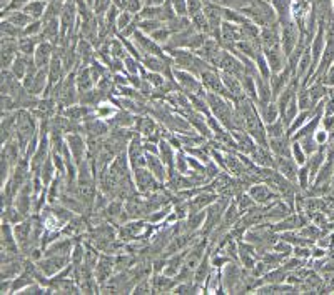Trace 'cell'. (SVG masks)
Wrapping results in <instances>:
<instances>
[{
	"instance_id": "cell-51",
	"label": "cell",
	"mask_w": 334,
	"mask_h": 295,
	"mask_svg": "<svg viewBox=\"0 0 334 295\" xmlns=\"http://www.w3.org/2000/svg\"><path fill=\"white\" fill-rule=\"evenodd\" d=\"M292 255L307 262V258H312V248H311V245H296Z\"/></svg>"
},
{
	"instance_id": "cell-10",
	"label": "cell",
	"mask_w": 334,
	"mask_h": 295,
	"mask_svg": "<svg viewBox=\"0 0 334 295\" xmlns=\"http://www.w3.org/2000/svg\"><path fill=\"white\" fill-rule=\"evenodd\" d=\"M301 30H297V25L294 22L281 25V47H283L286 57H289L294 52L301 40Z\"/></svg>"
},
{
	"instance_id": "cell-2",
	"label": "cell",
	"mask_w": 334,
	"mask_h": 295,
	"mask_svg": "<svg viewBox=\"0 0 334 295\" xmlns=\"http://www.w3.org/2000/svg\"><path fill=\"white\" fill-rule=\"evenodd\" d=\"M134 184L142 195H149L152 192H159L164 189V184L150 172L147 167H137L132 170Z\"/></svg>"
},
{
	"instance_id": "cell-39",
	"label": "cell",
	"mask_w": 334,
	"mask_h": 295,
	"mask_svg": "<svg viewBox=\"0 0 334 295\" xmlns=\"http://www.w3.org/2000/svg\"><path fill=\"white\" fill-rule=\"evenodd\" d=\"M266 132H268V137H269V138H276V137H283V135H286L288 128H286L284 122H283V118L279 117L276 122L268 123V125H266Z\"/></svg>"
},
{
	"instance_id": "cell-7",
	"label": "cell",
	"mask_w": 334,
	"mask_h": 295,
	"mask_svg": "<svg viewBox=\"0 0 334 295\" xmlns=\"http://www.w3.org/2000/svg\"><path fill=\"white\" fill-rule=\"evenodd\" d=\"M216 69L227 72V74H231V75H236V77H239V79H242V75L247 74L244 62L239 59L237 55H234L232 52H229L226 49H222L221 55H219Z\"/></svg>"
},
{
	"instance_id": "cell-26",
	"label": "cell",
	"mask_w": 334,
	"mask_h": 295,
	"mask_svg": "<svg viewBox=\"0 0 334 295\" xmlns=\"http://www.w3.org/2000/svg\"><path fill=\"white\" fill-rule=\"evenodd\" d=\"M106 100H109V95L104 94L102 90H99L97 87H94V89H91V90L80 92V95H79V103L87 105V107H94V108H96L97 105H101V103Z\"/></svg>"
},
{
	"instance_id": "cell-31",
	"label": "cell",
	"mask_w": 334,
	"mask_h": 295,
	"mask_svg": "<svg viewBox=\"0 0 334 295\" xmlns=\"http://www.w3.org/2000/svg\"><path fill=\"white\" fill-rule=\"evenodd\" d=\"M39 175H40V177H42V182H44V185H45V187H49L52 180L55 179V175H57V170H55L54 160H52V154H50V157L45 160V164L42 165V169H40Z\"/></svg>"
},
{
	"instance_id": "cell-45",
	"label": "cell",
	"mask_w": 334,
	"mask_h": 295,
	"mask_svg": "<svg viewBox=\"0 0 334 295\" xmlns=\"http://www.w3.org/2000/svg\"><path fill=\"white\" fill-rule=\"evenodd\" d=\"M124 65L125 70H127L129 75H140V67H142V62L137 60L132 55H127L124 59Z\"/></svg>"
},
{
	"instance_id": "cell-24",
	"label": "cell",
	"mask_w": 334,
	"mask_h": 295,
	"mask_svg": "<svg viewBox=\"0 0 334 295\" xmlns=\"http://www.w3.org/2000/svg\"><path fill=\"white\" fill-rule=\"evenodd\" d=\"M174 150L176 149L172 147L171 143L165 140V138H160V142H159V155H160V159H162V162L165 164L169 175L176 172V152H174ZM169 175H167V177H169Z\"/></svg>"
},
{
	"instance_id": "cell-57",
	"label": "cell",
	"mask_w": 334,
	"mask_h": 295,
	"mask_svg": "<svg viewBox=\"0 0 334 295\" xmlns=\"http://www.w3.org/2000/svg\"><path fill=\"white\" fill-rule=\"evenodd\" d=\"M130 20H132V17H130V14H121V15H119V17H117V27L121 29V30H124L129 24H132V22H130Z\"/></svg>"
},
{
	"instance_id": "cell-9",
	"label": "cell",
	"mask_w": 334,
	"mask_h": 295,
	"mask_svg": "<svg viewBox=\"0 0 334 295\" xmlns=\"http://www.w3.org/2000/svg\"><path fill=\"white\" fill-rule=\"evenodd\" d=\"M72 263V258L70 257H65V255H44L37 262V267L42 273H45L47 277H54L57 275L60 270H64V268Z\"/></svg>"
},
{
	"instance_id": "cell-11",
	"label": "cell",
	"mask_w": 334,
	"mask_h": 295,
	"mask_svg": "<svg viewBox=\"0 0 334 295\" xmlns=\"http://www.w3.org/2000/svg\"><path fill=\"white\" fill-rule=\"evenodd\" d=\"M114 273H116V255L101 253L99 262L96 265V270H94V277H96V280L99 282V285L106 283Z\"/></svg>"
},
{
	"instance_id": "cell-22",
	"label": "cell",
	"mask_w": 334,
	"mask_h": 295,
	"mask_svg": "<svg viewBox=\"0 0 334 295\" xmlns=\"http://www.w3.org/2000/svg\"><path fill=\"white\" fill-rule=\"evenodd\" d=\"M271 152H273L276 157L279 155H284V157H292V138L288 135L283 137H276V138H269V145Z\"/></svg>"
},
{
	"instance_id": "cell-46",
	"label": "cell",
	"mask_w": 334,
	"mask_h": 295,
	"mask_svg": "<svg viewBox=\"0 0 334 295\" xmlns=\"http://www.w3.org/2000/svg\"><path fill=\"white\" fill-rule=\"evenodd\" d=\"M273 250L278 252L279 255H283L284 258H288L292 255V252H294V247H292V244H289V242H286L283 239H278L276 240V244L273 245Z\"/></svg>"
},
{
	"instance_id": "cell-43",
	"label": "cell",
	"mask_w": 334,
	"mask_h": 295,
	"mask_svg": "<svg viewBox=\"0 0 334 295\" xmlns=\"http://www.w3.org/2000/svg\"><path fill=\"white\" fill-rule=\"evenodd\" d=\"M24 10L27 12L32 19H39L45 10V4L40 2V0H34V2H29L24 5Z\"/></svg>"
},
{
	"instance_id": "cell-58",
	"label": "cell",
	"mask_w": 334,
	"mask_h": 295,
	"mask_svg": "<svg viewBox=\"0 0 334 295\" xmlns=\"http://www.w3.org/2000/svg\"><path fill=\"white\" fill-rule=\"evenodd\" d=\"M324 115H334V95H329L324 102Z\"/></svg>"
},
{
	"instance_id": "cell-27",
	"label": "cell",
	"mask_w": 334,
	"mask_h": 295,
	"mask_svg": "<svg viewBox=\"0 0 334 295\" xmlns=\"http://www.w3.org/2000/svg\"><path fill=\"white\" fill-rule=\"evenodd\" d=\"M212 270H214V267H212V262H211V252L207 250L204 258H202L201 263H199V267L196 268L192 282H196L197 285H201L202 288H204V282L207 280V277L212 273Z\"/></svg>"
},
{
	"instance_id": "cell-30",
	"label": "cell",
	"mask_w": 334,
	"mask_h": 295,
	"mask_svg": "<svg viewBox=\"0 0 334 295\" xmlns=\"http://www.w3.org/2000/svg\"><path fill=\"white\" fill-rule=\"evenodd\" d=\"M184 220H186V232H201L202 225L206 222V210L192 212Z\"/></svg>"
},
{
	"instance_id": "cell-3",
	"label": "cell",
	"mask_w": 334,
	"mask_h": 295,
	"mask_svg": "<svg viewBox=\"0 0 334 295\" xmlns=\"http://www.w3.org/2000/svg\"><path fill=\"white\" fill-rule=\"evenodd\" d=\"M172 72H174V80L177 82V85L181 87V90L187 95H206L207 90L202 85L201 79L197 75H194L192 72L187 70H181V69H174L172 67Z\"/></svg>"
},
{
	"instance_id": "cell-32",
	"label": "cell",
	"mask_w": 334,
	"mask_h": 295,
	"mask_svg": "<svg viewBox=\"0 0 334 295\" xmlns=\"http://www.w3.org/2000/svg\"><path fill=\"white\" fill-rule=\"evenodd\" d=\"M297 103H299L301 110H314L316 108L314 103H312V97L307 85H301L299 90H297Z\"/></svg>"
},
{
	"instance_id": "cell-59",
	"label": "cell",
	"mask_w": 334,
	"mask_h": 295,
	"mask_svg": "<svg viewBox=\"0 0 334 295\" xmlns=\"http://www.w3.org/2000/svg\"><path fill=\"white\" fill-rule=\"evenodd\" d=\"M125 7L129 9V12H139L140 0H127V5H125Z\"/></svg>"
},
{
	"instance_id": "cell-13",
	"label": "cell",
	"mask_w": 334,
	"mask_h": 295,
	"mask_svg": "<svg viewBox=\"0 0 334 295\" xmlns=\"http://www.w3.org/2000/svg\"><path fill=\"white\" fill-rule=\"evenodd\" d=\"M67 145H69L70 154L77 165H80L87 159V138L84 137V133H69L67 135Z\"/></svg>"
},
{
	"instance_id": "cell-16",
	"label": "cell",
	"mask_w": 334,
	"mask_h": 295,
	"mask_svg": "<svg viewBox=\"0 0 334 295\" xmlns=\"http://www.w3.org/2000/svg\"><path fill=\"white\" fill-rule=\"evenodd\" d=\"M299 167L301 165L297 164L292 157H284V155L276 157V167L274 169H278L286 179H289L291 182H294L296 185H297V174H299Z\"/></svg>"
},
{
	"instance_id": "cell-54",
	"label": "cell",
	"mask_w": 334,
	"mask_h": 295,
	"mask_svg": "<svg viewBox=\"0 0 334 295\" xmlns=\"http://www.w3.org/2000/svg\"><path fill=\"white\" fill-rule=\"evenodd\" d=\"M201 9H202V2H201V0H187V14H189V15L199 14Z\"/></svg>"
},
{
	"instance_id": "cell-52",
	"label": "cell",
	"mask_w": 334,
	"mask_h": 295,
	"mask_svg": "<svg viewBox=\"0 0 334 295\" xmlns=\"http://www.w3.org/2000/svg\"><path fill=\"white\" fill-rule=\"evenodd\" d=\"M314 138L319 145H327V142H329V138H331V133L327 132L324 127H321L319 130L314 133Z\"/></svg>"
},
{
	"instance_id": "cell-8",
	"label": "cell",
	"mask_w": 334,
	"mask_h": 295,
	"mask_svg": "<svg viewBox=\"0 0 334 295\" xmlns=\"http://www.w3.org/2000/svg\"><path fill=\"white\" fill-rule=\"evenodd\" d=\"M134 44L137 45L139 50L142 52V55H159L164 57V59H171L169 54H165V49L160 47V44H157L152 37H147L142 30H135L132 35Z\"/></svg>"
},
{
	"instance_id": "cell-50",
	"label": "cell",
	"mask_w": 334,
	"mask_h": 295,
	"mask_svg": "<svg viewBox=\"0 0 334 295\" xmlns=\"http://www.w3.org/2000/svg\"><path fill=\"white\" fill-rule=\"evenodd\" d=\"M150 277H152V275H150ZM150 277H145V278H142V280H139L137 283H135L132 293H137V295L152 293V280H150Z\"/></svg>"
},
{
	"instance_id": "cell-21",
	"label": "cell",
	"mask_w": 334,
	"mask_h": 295,
	"mask_svg": "<svg viewBox=\"0 0 334 295\" xmlns=\"http://www.w3.org/2000/svg\"><path fill=\"white\" fill-rule=\"evenodd\" d=\"M249 157L259 167H276V155L271 152L269 147L258 145L249 154Z\"/></svg>"
},
{
	"instance_id": "cell-6",
	"label": "cell",
	"mask_w": 334,
	"mask_h": 295,
	"mask_svg": "<svg viewBox=\"0 0 334 295\" xmlns=\"http://www.w3.org/2000/svg\"><path fill=\"white\" fill-rule=\"evenodd\" d=\"M14 235H15V240H17V244H19L20 252H22L24 255H27V253L34 248V225H32V219L27 217L25 220L19 222V224H15L14 225Z\"/></svg>"
},
{
	"instance_id": "cell-1",
	"label": "cell",
	"mask_w": 334,
	"mask_h": 295,
	"mask_svg": "<svg viewBox=\"0 0 334 295\" xmlns=\"http://www.w3.org/2000/svg\"><path fill=\"white\" fill-rule=\"evenodd\" d=\"M207 103L209 108H211V113L217 118L219 122L222 123L227 130H234V117H236V107H234V102L229 100V98L212 94V92H207Z\"/></svg>"
},
{
	"instance_id": "cell-48",
	"label": "cell",
	"mask_w": 334,
	"mask_h": 295,
	"mask_svg": "<svg viewBox=\"0 0 334 295\" xmlns=\"http://www.w3.org/2000/svg\"><path fill=\"white\" fill-rule=\"evenodd\" d=\"M302 145V149H304V152L307 154V157L309 155H312L314 152H317L322 145H319V143L316 142V138H314V135L312 137H304V138H301V140H297Z\"/></svg>"
},
{
	"instance_id": "cell-38",
	"label": "cell",
	"mask_w": 334,
	"mask_h": 295,
	"mask_svg": "<svg viewBox=\"0 0 334 295\" xmlns=\"http://www.w3.org/2000/svg\"><path fill=\"white\" fill-rule=\"evenodd\" d=\"M176 170L179 174H184L187 175L191 172V167H189V160H187V152L186 149H179L176 150Z\"/></svg>"
},
{
	"instance_id": "cell-14",
	"label": "cell",
	"mask_w": 334,
	"mask_h": 295,
	"mask_svg": "<svg viewBox=\"0 0 334 295\" xmlns=\"http://www.w3.org/2000/svg\"><path fill=\"white\" fill-rule=\"evenodd\" d=\"M263 54L266 55V59H268V64H269L273 74H279V72H283L286 69V65H288V57H286L281 45L264 49Z\"/></svg>"
},
{
	"instance_id": "cell-28",
	"label": "cell",
	"mask_w": 334,
	"mask_h": 295,
	"mask_svg": "<svg viewBox=\"0 0 334 295\" xmlns=\"http://www.w3.org/2000/svg\"><path fill=\"white\" fill-rule=\"evenodd\" d=\"M232 135H234V138H236V143H237V150H239V152L249 155L256 147H258L256 140L249 135L246 130H232Z\"/></svg>"
},
{
	"instance_id": "cell-23",
	"label": "cell",
	"mask_w": 334,
	"mask_h": 295,
	"mask_svg": "<svg viewBox=\"0 0 334 295\" xmlns=\"http://www.w3.org/2000/svg\"><path fill=\"white\" fill-rule=\"evenodd\" d=\"M256 108H258L259 115H261V118H263V122L266 123V125H268V123L276 122L281 117L279 107H278V103H276V100L268 102V103L256 102Z\"/></svg>"
},
{
	"instance_id": "cell-35",
	"label": "cell",
	"mask_w": 334,
	"mask_h": 295,
	"mask_svg": "<svg viewBox=\"0 0 334 295\" xmlns=\"http://www.w3.org/2000/svg\"><path fill=\"white\" fill-rule=\"evenodd\" d=\"M117 112H119V107L114 105L111 100L102 102L101 105L96 107V115H97L99 118H102V120H109V118L116 115Z\"/></svg>"
},
{
	"instance_id": "cell-56",
	"label": "cell",
	"mask_w": 334,
	"mask_h": 295,
	"mask_svg": "<svg viewBox=\"0 0 334 295\" xmlns=\"http://www.w3.org/2000/svg\"><path fill=\"white\" fill-rule=\"evenodd\" d=\"M109 4H111V0H94V10H96L97 14L107 12Z\"/></svg>"
},
{
	"instance_id": "cell-55",
	"label": "cell",
	"mask_w": 334,
	"mask_h": 295,
	"mask_svg": "<svg viewBox=\"0 0 334 295\" xmlns=\"http://www.w3.org/2000/svg\"><path fill=\"white\" fill-rule=\"evenodd\" d=\"M319 82H322V84H324V85H327V87H329V89H332V87H334V64L329 67V70L326 72L324 77H322V79H321Z\"/></svg>"
},
{
	"instance_id": "cell-60",
	"label": "cell",
	"mask_w": 334,
	"mask_h": 295,
	"mask_svg": "<svg viewBox=\"0 0 334 295\" xmlns=\"http://www.w3.org/2000/svg\"><path fill=\"white\" fill-rule=\"evenodd\" d=\"M164 0H154V4H162Z\"/></svg>"
},
{
	"instance_id": "cell-53",
	"label": "cell",
	"mask_w": 334,
	"mask_h": 295,
	"mask_svg": "<svg viewBox=\"0 0 334 295\" xmlns=\"http://www.w3.org/2000/svg\"><path fill=\"white\" fill-rule=\"evenodd\" d=\"M42 32V24L40 22H32L29 24L27 27H24V35L25 37H34L35 34Z\"/></svg>"
},
{
	"instance_id": "cell-4",
	"label": "cell",
	"mask_w": 334,
	"mask_h": 295,
	"mask_svg": "<svg viewBox=\"0 0 334 295\" xmlns=\"http://www.w3.org/2000/svg\"><path fill=\"white\" fill-rule=\"evenodd\" d=\"M199 79H201L202 85H204V89H206L207 92H212V94L222 95V97H226V98H229V100L234 102L231 92H229V90L226 89V85H224L222 77H221V70H219V69L212 67V69L202 72Z\"/></svg>"
},
{
	"instance_id": "cell-40",
	"label": "cell",
	"mask_w": 334,
	"mask_h": 295,
	"mask_svg": "<svg viewBox=\"0 0 334 295\" xmlns=\"http://www.w3.org/2000/svg\"><path fill=\"white\" fill-rule=\"evenodd\" d=\"M2 219L9 220L10 224L15 225V224H19V222L25 220V219H27V217H25V215L22 214V212H20L15 205H10V207H5V209H4Z\"/></svg>"
},
{
	"instance_id": "cell-25",
	"label": "cell",
	"mask_w": 334,
	"mask_h": 295,
	"mask_svg": "<svg viewBox=\"0 0 334 295\" xmlns=\"http://www.w3.org/2000/svg\"><path fill=\"white\" fill-rule=\"evenodd\" d=\"M135 120H137V115H135V113H130L127 110H122V108H119V112L114 117L109 118L107 123L111 125V128H119V127L134 128Z\"/></svg>"
},
{
	"instance_id": "cell-12",
	"label": "cell",
	"mask_w": 334,
	"mask_h": 295,
	"mask_svg": "<svg viewBox=\"0 0 334 295\" xmlns=\"http://www.w3.org/2000/svg\"><path fill=\"white\" fill-rule=\"evenodd\" d=\"M247 192L254 199L256 204H259V205H271V204H274L276 200L281 199V195L276 192V190L271 189L268 184H264V182L253 184L249 187Z\"/></svg>"
},
{
	"instance_id": "cell-20",
	"label": "cell",
	"mask_w": 334,
	"mask_h": 295,
	"mask_svg": "<svg viewBox=\"0 0 334 295\" xmlns=\"http://www.w3.org/2000/svg\"><path fill=\"white\" fill-rule=\"evenodd\" d=\"M152 293H172L174 287L177 285V278L169 277L165 273H152Z\"/></svg>"
},
{
	"instance_id": "cell-15",
	"label": "cell",
	"mask_w": 334,
	"mask_h": 295,
	"mask_svg": "<svg viewBox=\"0 0 334 295\" xmlns=\"http://www.w3.org/2000/svg\"><path fill=\"white\" fill-rule=\"evenodd\" d=\"M219 199V195L216 192H211V190H204L201 187V190L197 192L192 199L187 200V207H189V214L192 212H199V210H206L209 205H212L214 202Z\"/></svg>"
},
{
	"instance_id": "cell-37",
	"label": "cell",
	"mask_w": 334,
	"mask_h": 295,
	"mask_svg": "<svg viewBox=\"0 0 334 295\" xmlns=\"http://www.w3.org/2000/svg\"><path fill=\"white\" fill-rule=\"evenodd\" d=\"M311 185H312V179H311L309 167L304 164L299 167V174H297V187H299L302 192H307Z\"/></svg>"
},
{
	"instance_id": "cell-19",
	"label": "cell",
	"mask_w": 334,
	"mask_h": 295,
	"mask_svg": "<svg viewBox=\"0 0 334 295\" xmlns=\"http://www.w3.org/2000/svg\"><path fill=\"white\" fill-rule=\"evenodd\" d=\"M145 167H147L150 172H152L155 177H157L160 182L165 184L167 180V167L165 164L162 162V159H160L159 154H150V152H145Z\"/></svg>"
},
{
	"instance_id": "cell-33",
	"label": "cell",
	"mask_w": 334,
	"mask_h": 295,
	"mask_svg": "<svg viewBox=\"0 0 334 295\" xmlns=\"http://www.w3.org/2000/svg\"><path fill=\"white\" fill-rule=\"evenodd\" d=\"M288 275H289V272L286 270L283 265H279L266 273V275L263 277V280H264V283H281V282H286Z\"/></svg>"
},
{
	"instance_id": "cell-41",
	"label": "cell",
	"mask_w": 334,
	"mask_h": 295,
	"mask_svg": "<svg viewBox=\"0 0 334 295\" xmlns=\"http://www.w3.org/2000/svg\"><path fill=\"white\" fill-rule=\"evenodd\" d=\"M234 200L237 202V205H239V209H241V212L242 214H246V212H249L253 207H256L258 204L254 202V199L253 197L249 195V192H241V194H237L236 197H234Z\"/></svg>"
},
{
	"instance_id": "cell-44",
	"label": "cell",
	"mask_w": 334,
	"mask_h": 295,
	"mask_svg": "<svg viewBox=\"0 0 334 295\" xmlns=\"http://www.w3.org/2000/svg\"><path fill=\"white\" fill-rule=\"evenodd\" d=\"M172 32L169 29H167V25H162V27H159L157 30H154L152 34H150V37H152L155 42L157 44H160V45H167L169 44V40H171V35Z\"/></svg>"
},
{
	"instance_id": "cell-29",
	"label": "cell",
	"mask_w": 334,
	"mask_h": 295,
	"mask_svg": "<svg viewBox=\"0 0 334 295\" xmlns=\"http://www.w3.org/2000/svg\"><path fill=\"white\" fill-rule=\"evenodd\" d=\"M75 80H77V87H79V92L91 90V89L96 87V82H94V79H92V74H91L89 65H79L77 67Z\"/></svg>"
},
{
	"instance_id": "cell-34",
	"label": "cell",
	"mask_w": 334,
	"mask_h": 295,
	"mask_svg": "<svg viewBox=\"0 0 334 295\" xmlns=\"http://www.w3.org/2000/svg\"><path fill=\"white\" fill-rule=\"evenodd\" d=\"M241 82H242V89H244V94H246V97H249L251 100L258 102V85H256L254 75L244 74Z\"/></svg>"
},
{
	"instance_id": "cell-18",
	"label": "cell",
	"mask_w": 334,
	"mask_h": 295,
	"mask_svg": "<svg viewBox=\"0 0 334 295\" xmlns=\"http://www.w3.org/2000/svg\"><path fill=\"white\" fill-rule=\"evenodd\" d=\"M75 247V240L72 239V237H60L59 240H55L54 244H50L49 247L44 250V255H65V257H70L72 255V250H74Z\"/></svg>"
},
{
	"instance_id": "cell-5",
	"label": "cell",
	"mask_w": 334,
	"mask_h": 295,
	"mask_svg": "<svg viewBox=\"0 0 334 295\" xmlns=\"http://www.w3.org/2000/svg\"><path fill=\"white\" fill-rule=\"evenodd\" d=\"M24 87L27 89L30 94L37 95V97H44L47 85H49V70L47 69H35L27 72V75L24 77L22 80Z\"/></svg>"
},
{
	"instance_id": "cell-17",
	"label": "cell",
	"mask_w": 334,
	"mask_h": 295,
	"mask_svg": "<svg viewBox=\"0 0 334 295\" xmlns=\"http://www.w3.org/2000/svg\"><path fill=\"white\" fill-rule=\"evenodd\" d=\"M54 54H55V49L52 42H47V40H42V42L37 45V49H35V54H34V60H35V65L39 67V69H49L52 59H54Z\"/></svg>"
},
{
	"instance_id": "cell-49",
	"label": "cell",
	"mask_w": 334,
	"mask_h": 295,
	"mask_svg": "<svg viewBox=\"0 0 334 295\" xmlns=\"http://www.w3.org/2000/svg\"><path fill=\"white\" fill-rule=\"evenodd\" d=\"M292 159L299 165H304L307 162V154L304 152V149H302V145L297 140H292Z\"/></svg>"
},
{
	"instance_id": "cell-36",
	"label": "cell",
	"mask_w": 334,
	"mask_h": 295,
	"mask_svg": "<svg viewBox=\"0 0 334 295\" xmlns=\"http://www.w3.org/2000/svg\"><path fill=\"white\" fill-rule=\"evenodd\" d=\"M17 44H19V54L22 55H30L34 57L35 54V49H37V42H35V37H20L17 39Z\"/></svg>"
},
{
	"instance_id": "cell-47",
	"label": "cell",
	"mask_w": 334,
	"mask_h": 295,
	"mask_svg": "<svg viewBox=\"0 0 334 295\" xmlns=\"http://www.w3.org/2000/svg\"><path fill=\"white\" fill-rule=\"evenodd\" d=\"M30 19H32V17H30V15L25 12V10H24V12H14L12 15H10V17H7V20H9L10 24L17 25V27H22V29L27 27L29 22H30Z\"/></svg>"
},
{
	"instance_id": "cell-42",
	"label": "cell",
	"mask_w": 334,
	"mask_h": 295,
	"mask_svg": "<svg viewBox=\"0 0 334 295\" xmlns=\"http://www.w3.org/2000/svg\"><path fill=\"white\" fill-rule=\"evenodd\" d=\"M254 62H256V67H258L259 75L263 77V79L269 80L271 75H273V72H271V67H269V64H268V59H266V55H264V54H259V55L254 59Z\"/></svg>"
}]
</instances>
